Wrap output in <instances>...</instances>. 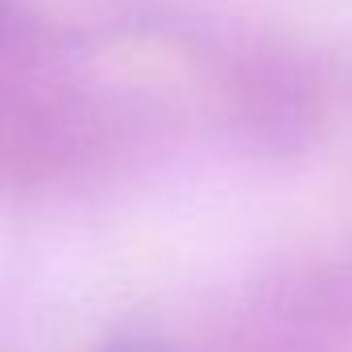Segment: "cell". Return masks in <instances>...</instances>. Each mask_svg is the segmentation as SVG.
Masks as SVG:
<instances>
[{
    "instance_id": "cell-1",
    "label": "cell",
    "mask_w": 352,
    "mask_h": 352,
    "mask_svg": "<svg viewBox=\"0 0 352 352\" xmlns=\"http://www.w3.org/2000/svg\"><path fill=\"white\" fill-rule=\"evenodd\" d=\"M100 352H170V348L162 340H153V336H120V340L104 344Z\"/></svg>"
}]
</instances>
